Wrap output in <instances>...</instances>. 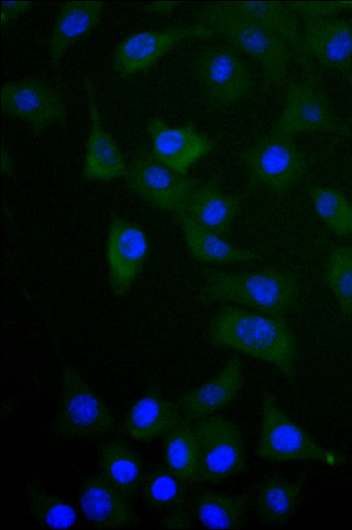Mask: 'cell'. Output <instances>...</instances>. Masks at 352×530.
<instances>
[{"mask_svg": "<svg viewBox=\"0 0 352 530\" xmlns=\"http://www.w3.org/2000/svg\"><path fill=\"white\" fill-rule=\"evenodd\" d=\"M209 343L275 366L288 379L295 377L297 346L285 318L223 304L206 329Z\"/></svg>", "mask_w": 352, "mask_h": 530, "instance_id": "1", "label": "cell"}, {"mask_svg": "<svg viewBox=\"0 0 352 530\" xmlns=\"http://www.w3.org/2000/svg\"><path fill=\"white\" fill-rule=\"evenodd\" d=\"M197 300L203 305L231 304L285 318L296 305L298 289L288 272L274 267L252 272L204 271Z\"/></svg>", "mask_w": 352, "mask_h": 530, "instance_id": "2", "label": "cell"}, {"mask_svg": "<svg viewBox=\"0 0 352 530\" xmlns=\"http://www.w3.org/2000/svg\"><path fill=\"white\" fill-rule=\"evenodd\" d=\"M199 23L210 28L234 48L256 60L266 90L285 86L289 65L294 59L287 43L273 32L219 7L204 3L198 12Z\"/></svg>", "mask_w": 352, "mask_h": 530, "instance_id": "3", "label": "cell"}, {"mask_svg": "<svg viewBox=\"0 0 352 530\" xmlns=\"http://www.w3.org/2000/svg\"><path fill=\"white\" fill-rule=\"evenodd\" d=\"M117 430L115 417L80 373L65 366L61 374V399L52 426L55 437L94 439Z\"/></svg>", "mask_w": 352, "mask_h": 530, "instance_id": "4", "label": "cell"}, {"mask_svg": "<svg viewBox=\"0 0 352 530\" xmlns=\"http://www.w3.org/2000/svg\"><path fill=\"white\" fill-rule=\"evenodd\" d=\"M255 454L275 462L312 461L336 465L342 462L290 419L277 405L274 397L265 393L262 399L261 429Z\"/></svg>", "mask_w": 352, "mask_h": 530, "instance_id": "5", "label": "cell"}, {"mask_svg": "<svg viewBox=\"0 0 352 530\" xmlns=\"http://www.w3.org/2000/svg\"><path fill=\"white\" fill-rule=\"evenodd\" d=\"M250 186H263L281 195L307 173L311 157L295 144L293 136L273 131L239 155Z\"/></svg>", "mask_w": 352, "mask_h": 530, "instance_id": "6", "label": "cell"}, {"mask_svg": "<svg viewBox=\"0 0 352 530\" xmlns=\"http://www.w3.org/2000/svg\"><path fill=\"white\" fill-rule=\"evenodd\" d=\"M198 444L197 481L218 483L246 469L245 445L237 425L217 415L194 421Z\"/></svg>", "mask_w": 352, "mask_h": 530, "instance_id": "7", "label": "cell"}, {"mask_svg": "<svg viewBox=\"0 0 352 530\" xmlns=\"http://www.w3.org/2000/svg\"><path fill=\"white\" fill-rule=\"evenodd\" d=\"M124 177L132 192L174 216L186 212L188 198L201 182L196 177L169 168L146 148L138 151Z\"/></svg>", "mask_w": 352, "mask_h": 530, "instance_id": "8", "label": "cell"}, {"mask_svg": "<svg viewBox=\"0 0 352 530\" xmlns=\"http://www.w3.org/2000/svg\"><path fill=\"white\" fill-rule=\"evenodd\" d=\"M285 104L273 131L294 136L323 131L348 135L350 125L333 110L321 86L309 80H288Z\"/></svg>", "mask_w": 352, "mask_h": 530, "instance_id": "9", "label": "cell"}, {"mask_svg": "<svg viewBox=\"0 0 352 530\" xmlns=\"http://www.w3.org/2000/svg\"><path fill=\"white\" fill-rule=\"evenodd\" d=\"M1 107L5 114L26 122L36 135L67 117L60 94L37 76L3 84Z\"/></svg>", "mask_w": 352, "mask_h": 530, "instance_id": "10", "label": "cell"}, {"mask_svg": "<svg viewBox=\"0 0 352 530\" xmlns=\"http://www.w3.org/2000/svg\"><path fill=\"white\" fill-rule=\"evenodd\" d=\"M194 69L206 100L216 108L241 99L253 85L248 68L230 47H213L203 52L197 57Z\"/></svg>", "mask_w": 352, "mask_h": 530, "instance_id": "11", "label": "cell"}, {"mask_svg": "<svg viewBox=\"0 0 352 530\" xmlns=\"http://www.w3.org/2000/svg\"><path fill=\"white\" fill-rule=\"evenodd\" d=\"M214 36L210 28L201 23L135 32L116 47L113 56L114 69L120 77L127 78L152 66L184 40L210 38Z\"/></svg>", "mask_w": 352, "mask_h": 530, "instance_id": "12", "label": "cell"}, {"mask_svg": "<svg viewBox=\"0 0 352 530\" xmlns=\"http://www.w3.org/2000/svg\"><path fill=\"white\" fill-rule=\"evenodd\" d=\"M149 251L143 229L118 214L109 220L107 243L109 284L112 293L122 297L140 274Z\"/></svg>", "mask_w": 352, "mask_h": 530, "instance_id": "13", "label": "cell"}, {"mask_svg": "<svg viewBox=\"0 0 352 530\" xmlns=\"http://www.w3.org/2000/svg\"><path fill=\"white\" fill-rule=\"evenodd\" d=\"M223 9L256 23L278 35L291 48L305 80L320 85V78L307 54L300 18L280 1H216Z\"/></svg>", "mask_w": 352, "mask_h": 530, "instance_id": "14", "label": "cell"}, {"mask_svg": "<svg viewBox=\"0 0 352 530\" xmlns=\"http://www.w3.org/2000/svg\"><path fill=\"white\" fill-rule=\"evenodd\" d=\"M146 131L153 156L180 174H187L191 166L212 147L209 137L199 132L192 123L173 126L162 118L153 117L148 121Z\"/></svg>", "mask_w": 352, "mask_h": 530, "instance_id": "15", "label": "cell"}, {"mask_svg": "<svg viewBox=\"0 0 352 530\" xmlns=\"http://www.w3.org/2000/svg\"><path fill=\"white\" fill-rule=\"evenodd\" d=\"M303 21V46L309 57L341 72L352 85V21L335 17Z\"/></svg>", "mask_w": 352, "mask_h": 530, "instance_id": "16", "label": "cell"}, {"mask_svg": "<svg viewBox=\"0 0 352 530\" xmlns=\"http://www.w3.org/2000/svg\"><path fill=\"white\" fill-rule=\"evenodd\" d=\"M83 86L88 101L91 125L82 175L90 181H109L125 177L128 166L120 147L102 125L93 82L88 77H85Z\"/></svg>", "mask_w": 352, "mask_h": 530, "instance_id": "17", "label": "cell"}, {"mask_svg": "<svg viewBox=\"0 0 352 530\" xmlns=\"http://www.w3.org/2000/svg\"><path fill=\"white\" fill-rule=\"evenodd\" d=\"M128 499L102 474L86 477L79 491V505L85 518L96 529H123L138 523Z\"/></svg>", "mask_w": 352, "mask_h": 530, "instance_id": "18", "label": "cell"}, {"mask_svg": "<svg viewBox=\"0 0 352 530\" xmlns=\"http://www.w3.org/2000/svg\"><path fill=\"white\" fill-rule=\"evenodd\" d=\"M242 386L241 362L238 355L233 354L214 377L184 393L175 403L184 419L195 421L230 404L237 397Z\"/></svg>", "mask_w": 352, "mask_h": 530, "instance_id": "19", "label": "cell"}, {"mask_svg": "<svg viewBox=\"0 0 352 530\" xmlns=\"http://www.w3.org/2000/svg\"><path fill=\"white\" fill-rule=\"evenodd\" d=\"M183 419L175 401L164 399L153 385L129 408L123 430L133 439L147 441L164 436Z\"/></svg>", "mask_w": 352, "mask_h": 530, "instance_id": "20", "label": "cell"}, {"mask_svg": "<svg viewBox=\"0 0 352 530\" xmlns=\"http://www.w3.org/2000/svg\"><path fill=\"white\" fill-rule=\"evenodd\" d=\"M241 204L239 196L223 192L217 179L211 178L193 190L186 212L201 226L225 237Z\"/></svg>", "mask_w": 352, "mask_h": 530, "instance_id": "21", "label": "cell"}, {"mask_svg": "<svg viewBox=\"0 0 352 530\" xmlns=\"http://www.w3.org/2000/svg\"><path fill=\"white\" fill-rule=\"evenodd\" d=\"M103 1H67L60 6L49 43V56L54 69L60 64L70 46L99 23Z\"/></svg>", "mask_w": 352, "mask_h": 530, "instance_id": "22", "label": "cell"}, {"mask_svg": "<svg viewBox=\"0 0 352 530\" xmlns=\"http://www.w3.org/2000/svg\"><path fill=\"white\" fill-rule=\"evenodd\" d=\"M174 217L184 234L188 252L200 262L227 264L261 258L258 252L233 245L225 237L201 226L186 212Z\"/></svg>", "mask_w": 352, "mask_h": 530, "instance_id": "23", "label": "cell"}, {"mask_svg": "<svg viewBox=\"0 0 352 530\" xmlns=\"http://www.w3.org/2000/svg\"><path fill=\"white\" fill-rule=\"evenodd\" d=\"M305 478L290 481L280 474L267 476L257 487L254 507L258 520L263 525L286 524L299 504Z\"/></svg>", "mask_w": 352, "mask_h": 530, "instance_id": "24", "label": "cell"}, {"mask_svg": "<svg viewBox=\"0 0 352 530\" xmlns=\"http://www.w3.org/2000/svg\"><path fill=\"white\" fill-rule=\"evenodd\" d=\"M101 474L130 500L140 492L144 475L139 453L120 439H109L98 447Z\"/></svg>", "mask_w": 352, "mask_h": 530, "instance_id": "25", "label": "cell"}, {"mask_svg": "<svg viewBox=\"0 0 352 530\" xmlns=\"http://www.w3.org/2000/svg\"><path fill=\"white\" fill-rule=\"evenodd\" d=\"M248 505L246 496L201 489L193 496L192 511L206 528L238 529L245 523Z\"/></svg>", "mask_w": 352, "mask_h": 530, "instance_id": "26", "label": "cell"}, {"mask_svg": "<svg viewBox=\"0 0 352 530\" xmlns=\"http://www.w3.org/2000/svg\"><path fill=\"white\" fill-rule=\"evenodd\" d=\"M167 467L188 485L197 481L198 444L192 426L181 420L164 435Z\"/></svg>", "mask_w": 352, "mask_h": 530, "instance_id": "27", "label": "cell"}, {"mask_svg": "<svg viewBox=\"0 0 352 530\" xmlns=\"http://www.w3.org/2000/svg\"><path fill=\"white\" fill-rule=\"evenodd\" d=\"M188 484L167 466L154 467L144 473L139 494L144 503L155 511L184 505Z\"/></svg>", "mask_w": 352, "mask_h": 530, "instance_id": "28", "label": "cell"}, {"mask_svg": "<svg viewBox=\"0 0 352 530\" xmlns=\"http://www.w3.org/2000/svg\"><path fill=\"white\" fill-rule=\"evenodd\" d=\"M28 511L38 523L50 529H67L76 521L74 507L47 491L37 480L29 482L25 489Z\"/></svg>", "mask_w": 352, "mask_h": 530, "instance_id": "29", "label": "cell"}, {"mask_svg": "<svg viewBox=\"0 0 352 530\" xmlns=\"http://www.w3.org/2000/svg\"><path fill=\"white\" fill-rule=\"evenodd\" d=\"M308 192L318 217L330 230L339 236L352 234V205L341 190L312 186Z\"/></svg>", "mask_w": 352, "mask_h": 530, "instance_id": "30", "label": "cell"}, {"mask_svg": "<svg viewBox=\"0 0 352 530\" xmlns=\"http://www.w3.org/2000/svg\"><path fill=\"white\" fill-rule=\"evenodd\" d=\"M324 280L341 313L345 316H352V246H337L330 251Z\"/></svg>", "mask_w": 352, "mask_h": 530, "instance_id": "31", "label": "cell"}, {"mask_svg": "<svg viewBox=\"0 0 352 530\" xmlns=\"http://www.w3.org/2000/svg\"><path fill=\"white\" fill-rule=\"evenodd\" d=\"M291 9L302 20L335 17L344 10H352V1H289Z\"/></svg>", "mask_w": 352, "mask_h": 530, "instance_id": "32", "label": "cell"}, {"mask_svg": "<svg viewBox=\"0 0 352 530\" xmlns=\"http://www.w3.org/2000/svg\"><path fill=\"white\" fill-rule=\"evenodd\" d=\"M193 511L184 505L174 509L166 514L160 525L164 529H190L193 525Z\"/></svg>", "mask_w": 352, "mask_h": 530, "instance_id": "33", "label": "cell"}, {"mask_svg": "<svg viewBox=\"0 0 352 530\" xmlns=\"http://www.w3.org/2000/svg\"><path fill=\"white\" fill-rule=\"evenodd\" d=\"M32 5L31 1H1V21L6 25L27 12Z\"/></svg>", "mask_w": 352, "mask_h": 530, "instance_id": "34", "label": "cell"}, {"mask_svg": "<svg viewBox=\"0 0 352 530\" xmlns=\"http://www.w3.org/2000/svg\"><path fill=\"white\" fill-rule=\"evenodd\" d=\"M180 4L177 1H153L148 3L146 10L149 12L168 14L172 12Z\"/></svg>", "mask_w": 352, "mask_h": 530, "instance_id": "35", "label": "cell"}, {"mask_svg": "<svg viewBox=\"0 0 352 530\" xmlns=\"http://www.w3.org/2000/svg\"><path fill=\"white\" fill-rule=\"evenodd\" d=\"M1 169L3 173L10 175L14 171V162L8 149L2 146L1 148Z\"/></svg>", "mask_w": 352, "mask_h": 530, "instance_id": "36", "label": "cell"}]
</instances>
